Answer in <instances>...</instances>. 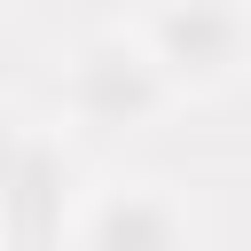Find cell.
<instances>
[{
    "label": "cell",
    "instance_id": "cell-3",
    "mask_svg": "<svg viewBox=\"0 0 251 251\" xmlns=\"http://www.w3.org/2000/svg\"><path fill=\"white\" fill-rule=\"evenodd\" d=\"M196 204L173 180H102L86 188L63 251H196Z\"/></svg>",
    "mask_w": 251,
    "mask_h": 251
},
{
    "label": "cell",
    "instance_id": "cell-2",
    "mask_svg": "<svg viewBox=\"0 0 251 251\" xmlns=\"http://www.w3.org/2000/svg\"><path fill=\"white\" fill-rule=\"evenodd\" d=\"M141 39L180 102H212L251 78V0H149Z\"/></svg>",
    "mask_w": 251,
    "mask_h": 251
},
{
    "label": "cell",
    "instance_id": "cell-4",
    "mask_svg": "<svg viewBox=\"0 0 251 251\" xmlns=\"http://www.w3.org/2000/svg\"><path fill=\"white\" fill-rule=\"evenodd\" d=\"M78 188H71V165H63V149L47 141V133H8L0 141V227H8V243L16 251H47V243H63L71 235V220H78Z\"/></svg>",
    "mask_w": 251,
    "mask_h": 251
},
{
    "label": "cell",
    "instance_id": "cell-1",
    "mask_svg": "<svg viewBox=\"0 0 251 251\" xmlns=\"http://www.w3.org/2000/svg\"><path fill=\"white\" fill-rule=\"evenodd\" d=\"M173 78L157 71L141 31H94L63 63V118L78 133H149L173 110Z\"/></svg>",
    "mask_w": 251,
    "mask_h": 251
},
{
    "label": "cell",
    "instance_id": "cell-5",
    "mask_svg": "<svg viewBox=\"0 0 251 251\" xmlns=\"http://www.w3.org/2000/svg\"><path fill=\"white\" fill-rule=\"evenodd\" d=\"M0 251H16V243H8V227H0Z\"/></svg>",
    "mask_w": 251,
    "mask_h": 251
}]
</instances>
